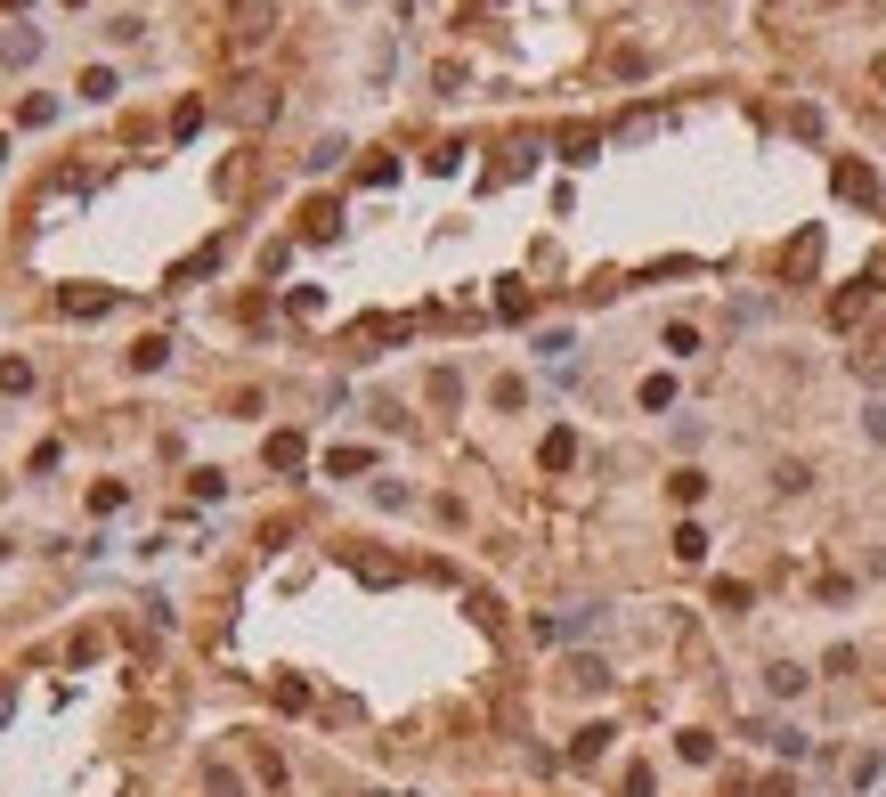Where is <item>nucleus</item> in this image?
<instances>
[{"mask_svg":"<svg viewBox=\"0 0 886 797\" xmlns=\"http://www.w3.org/2000/svg\"><path fill=\"white\" fill-rule=\"evenodd\" d=\"M870 310H878V285H870V277H862V285H854V293H838V310H830V318H838V326H862V318H870Z\"/></svg>","mask_w":886,"mask_h":797,"instance_id":"obj_1","label":"nucleus"},{"mask_svg":"<svg viewBox=\"0 0 886 797\" xmlns=\"http://www.w3.org/2000/svg\"><path fill=\"white\" fill-rule=\"evenodd\" d=\"M594 147H602L594 122H569V131H561V155H569V163H594Z\"/></svg>","mask_w":886,"mask_h":797,"instance_id":"obj_2","label":"nucleus"},{"mask_svg":"<svg viewBox=\"0 0 886 797\" xmlns=\"http://www.w3.org/2000/svg\"><path fill=\"white\" fill-rule=\"evenodd\" d=\"M838 196H854V204H870V196H878V179H870L862 163H838Z\"/></svg>","mask_w":886,"mask_h":797,"instance_id":"obj_3","label":"nucleus"},{"mask_svg":"<svg viewBox=\"0 0 886 797\" xmlns=\"http://www.w3.org/2000/svg\"><path fill=\"white\" fill-rule=\"evenodd\" d=\"M269 464H277V472H293V464H301V440H293V432H277V440H269Z\"/></svg>","mask_w":886,"mask_h":797,"instance_id":"obj_4","label":"nucleus"},{"mask_svg":"<svg viewBox=\"0 0 886 797\" xmlns=\"http://www.w3.org/2000/svg\"><path fill=\"white\" fill-rule=\"evenodd\" d=\"M301 220H309V236H334V228H342V212H334V204H309Z\"/></svg>","mask_w":886,"mask_h":797,"instance_id":"obj_5","label":"nucleus"},{"mask_svg":"<svg viewBox=\"0 0 886 797\" xmlns=\"http://www.w3.org/2000/svg\"><path fill=\"white\" fill-rule=\"evenodd\" d=\"M569 456H578V440H569V432H553V440H545V472H561Z\"/></svg>","mask_w":886,"mask_h":797,"instance_id":"obj_6","label":"nucleus"},{"mask_svg":"<svg viewBox=\"0 0 886 797\" xmlns=\"http://www.w3.org/2000/svg\"><path fill=\"white\" fill-rule=\"evenodd\" d=\"M870 432H878V440H886V407H870Z\"/></svg>","mask_w":886,"mask_h":797,"instance_id":"obj_7","label":"nucleus"},{"mask_svg":"<svg viewBox=\"0 0 886 797\" xmlns=\"http://www.w3.org/2000/svg\"><path fill=\"white\" fill-rule=\"evenodd\" d=\"M878 82H886V57H878Z\"/></svg>","mask_w":886,"mask_h":797,"instance_id":"obj_8","label":"nucleus"}]
</instances>
